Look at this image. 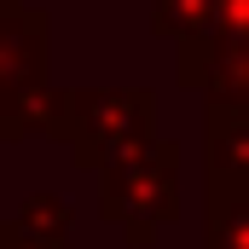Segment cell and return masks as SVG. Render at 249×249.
I'll use <instances>...</instances> for the list:
<instances>
[{"mask_svg": "<svg viewBox=\"0 0 249 249\" xmlns=\"http://www.w3.org/2000/svg\"><path fill=\"white\" fill-rule=\"evenodd\" d=\"M214 35H249V0H214Z\"/></svg>", "mask_w": 249, "mask_h": 249, "instance_id": "cell-9", "label": "cell"}, {"mask_svg": "<svg viewBox=\"0 0 249 249\" xmlns=\"http://www.w3.org/2000/svg\"><path fill=\"white\" fill-rule=\"evenodd\" d=\"M203 249H249V197H203Z\"/></svg>", "mask_w": 249, "mask_h": 249, "instance_id": "cell-8", "label": "cell"}, {"mask_svg": "<svg viewBox=\"0 0 249 249\" xmlns=\"http://www.w3.org/2000/svg\"><path fill=\"white\" fill-rule=\"evenodd\" d=\"M203 197H249V105L203 99Z\"/></svg>", "mask_w": 249, "mask_h": 249, "instance_id": "cell-5", "label": "cell"}, {"mask_svg": "<svg viewBox=\"0 0 249 249\" xmlns=\"http://www.w3.org/2000/svg\"><path fill=\"white\" fill-rule=\"evenodd\" d=\"M99 220L116 226L127 249H151L180 220V139H145L99 168Z\"/></svg>", "mask_w": 249, "mask_h": 249, "instance_id": "cell-2", "label": "cell"}, {"mask_svg": "<svg viewBox=\"0 0 249 249\" xmlns=\"http://www.w3.org/2000/svg\"><path fill=\"white\" fill-rule=\"evenodd\" d=\"M47 58H53V18H47V6L0 0V99L53 81Z\"/></svg>", "mask_w": 249, "mask_h": 249, "instance_id": "cell-4", "label": "cell"}, {"mask_svg": "<svg viewBox=\"0 0 249 249\" xmlns=\"http://www.w3.org/2000/svg\"><path fill=\"white\" fill-rule=\"evenodd\" d=\"M151 29L174 47L214 35V0H151Z\"/></svg>", "mask_w": 249, "mask_h": 249, "instance_id": "cell-7", "label": "cell"}, {"mask_svg": "<svg viewBox=\"0 0 249 249\" xmlns=\"http://www.w3.org/2000/svg\"><path fill=\"white\" fill-rule=\"evenodd\" d=\"M174 81L209 105H249V35H203L174 47Z\"/></svg>", "mask_w": 249, "mask_h": 249, "instance_id": "cell-3", "label": "cell"}, {"mask_svg": "<svg viewBox=\"0 0 249 249\" xmlns=\"http://www.w3.org/2000/svg\"><path fill=\"white\" fill-rule=\"evenodd\" d=\"M41 139L64 145L75 168L99 174L122 151L157 139V93L151 87H58Z\"/></svg>", "mask_w": 249, "mask_h": 249, "instance_id": "cell-1", "label": "cell"}, {"mask_svg": "<svg viewBox=\"0 0 249 249\" xmlns=\"http://www.w3.org/2000/svg\"><path fill=\"white\" fill-rule=\"evenodd\" d=\"M70 197L58 191H29L18 203V214L0 220V249H70Z\"/></svg>", "mask_w": 249, "mask_h": 249, "instance_id": "cell-6", "label": "cell"}]
</instances>
